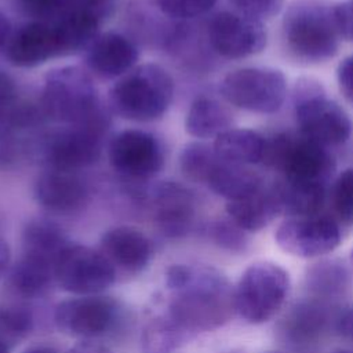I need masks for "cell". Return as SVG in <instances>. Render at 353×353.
I'll return each instance as SVG.
<instances>
[{"label":"cell","mask_w":353,"mask_h":353,"mask_svg":"<svg viewBox=\"0 0 353 353\" xmlns=\"http://www.w3.org/2000/svg\"><path fill=\"white\" fill-rule=\"evenodd\" d=\"M193 336L175 323L167 313L153 319L143 330L142 349L145 353H172Z\"/></svg>","instance_id":"obj_29"},{"label":"cell","mask_w":353,"mask_h":353,"mask_svg":"<svg viewBox=\"0 0 353 353\" xmlns=\"http://www.w3.org/2000/svg\"><path fill=\"white\" fill-rule=\"evenodd\" d=\"M108 159L114 171L131 179H150L164 165V153L159 139L143 130H123L108 148Z\"/></svg>","instance_id":"obj_13"},{"label":"cell","mask_w":353,"mask_h":353,"mask_svg":"<svg viewBox=\"0 0 353 353\" xmlns=\"http://www.w3.org/2000/svg\"><path fill=\"white\" fill-rule=\"evenodd\" d=\"M85 65L91 72L103 79H114L128 73L137 59L135 44L124 34L105 32L98 34L84 52Z\"/></svg>","instance_id":"obj_20"},{"label":"cell","mask_w":353,"mask_h":353,"mask_svg":"<svg viewBox=\"0 0 353 353\" xmlns=\"http://www.w3.org/2000/svg\"><path fill=\"white\" fill-rule=\"evenodd\" d=\"M4 51L10 63L18 68H34L65 57L55 23L41 19H30L12 30Z\"/></svg>","instance_id":"obj_15"},{"label":"cell","mask_w":353,"mask_h":353,"mask_svg":"<svg viewBox=\"0 0 353 353\" xmlns=\"http://www.w3.org/2000/svg\"><path fill=\"white\" fill-rule=\"evenodd\" d=\"M299 134L321 146L345 143L352 134L349 114L325 95L323 85L310 77L299 79L292 94Z\"/></svg>","instance_id":"obj_5"},{"label":"cell","mask_w":353,"mask_h":353,"mask_svg":"<svg viewBox=\"0 0 353 353\" xmlns=\"http://www.w3.org/2000/svg\"><path fill=\"white\" fill-rule=\"evenodd\" d=\"M17 3L32 19L41 21H51L72 6V0H17Z\"/></svg>","instance_id":"obj_35"},{"label":"cell","mask_w":353,"mask_h":353,"mask_svg":"<svg viewBox=\"0 0 353 353\" xmlns=\"http://www.w3.org/2000/svg\"><path fill=\"white\" fill-rule=\"evenodd\" d=\"M116 269L98 250L70 243L55 263L57 284L72 294L95 295L116 280Z\"/></svg>","instance_id":"obj_10"},{"label":"cell","mask_w":353,"mask_h":353,"mask_svg":"<svg viewBox=\"0 0 353 353\" xmlns=\"http://www.w3.org/2000/svg\"><path fill=\"white\" fill-rule=\"evenodd\" d=\"M350 284L346 266L336 259H327L312 265L306 272L307 290L321 301L341 296Z\"/></svg>","instance_id":"obj_28"},{"label":"cell","mask_w":353,"mask_h":353,"mask_svg":"<svg viewBox=\"0 0 353 353\" xmlns=\"http://www.w3.org/2000/svg\"><path fill=\"white\" fill-rule=\"evenodd\" d=\"M33 328V314L29 307L15 303L0 305V341L10 349L25 339Z\"/></svg>","instance_id":"obj_31"},{"label":"cell","mask_w":353,"mask_h":353,"mask_svg":"<svg viewBox=\"0 0 353 353\" xmlns=\"http://www.w3.org/2000/svg\"><path fill=\"white\" fill-rule=\"evenodd\" d=\"M207 36L212 50L228 59L254 55L266 44V32L261 21L232 11L215 14L208 22Z\"/></svg>","instance_id":"obj_14"},{"label":"cell","mask_w":353,"mask_h":353,"mask_svg":"<svg viewBox=\"0 0 353 353\" xmlns=\"http://www.w3.org/2000/svg\"><path fill=\"white\" fill-rule=\"evenodd\" d=\"M10 258H11L10 247H8L7 241H4V240L0 237V279L4 276V273H6L7 269H8Z\"/></svg>","instance_id":"obj_44"},{"label":"cell","mask_w":353,"mask_h":353,"mask_svg":"<svg viewBox=\"0 0 353 353\" xmlns=\"http://www.w3.org/2000/svg\"><path fill=\"white\" fill-rule=\"evenodd\" d=\"M25 353H58V352L48 346H36V347L28 349Z\"/></svg>","instance_id":"obj_45"},{"label":"cell","mask_w":353,"mask_h":353,"mask_svg":"<svg viewBox=\"0 0 353 353\" xmlns=\"http://www.w3.org/2000/svg\"><path fill=\"white\" fill-rule=\"evenodd\" d=\"M239 14L254 19H268L279 14L284 0H229Z\"/></svg>","instance_id":"obj_36"},{"label":"cell","mask_w":353,"mask_h":353,"mask_svg":"<svg viewBox=\"0 0 353 353\" xmlns=\"http://www.w3.org/2000/svg\"><path fill=\"white\" fill-rule=\"evenodd\" d=\"M165 283L171 291L167 314L192 336L223 325L236 312L234 290L215 268L172 265Z\"/></svg>","instance_id":"obj_1"},{"label":"cell","mask_w":353,"mask_h":353,"mask_svg":"<svg viewBox=\"0 0 353 353\" xmlns=\"http://www.w3.org/2000/svg\"><path fill=\"white\" fill-rule=\"evenodd\" d=\"M338 85L343 97L353 103V55L346 57L336 70Z\"/></svg>","instance_id":"obj_39"},{"label":"cell","mask_w":353,"mask_h":353,"mask_svg":"<svg viewBox=\"0 0 353 353\" xmlns=\"http://www.w3.org/2000/svg\"><path fill=\"white\" fill-rule=\"evenodd\" d=\"M216 0H157V6L165 15L176 19H190L208 12Z\"/></svg>","instance_id":"obj_34"},{"label":"cell","mask_w":353,"mask_h":353,"mask_svg":"<svg viewBox=\"0 0 353 353\" xmlns=\"http://www.w3.org/2000/svg\"><path fill=\"white\" fill-rule=\"evenodd\" d=\"M149 201L153 219L163 234L183 237L192 230L197 203L190 189L174 181H163L152 188Z\"/></svg>","instance_id":"obj_17"},{"label":"cell","mask_w":353,"mask_h":353,"mask_svg":"<svg viewBox=\"0 0 353 353\" xmlns=\"http://www.w3.org/2000/svg\"><path fill=\"white\" fill-rule=\"evenodd\" d=\"M36 201L54 214H73L88 201L90 190L85 181L72 171L47 168L34 182Z\"/></svg>","instance_id":"obj_18"},{"label":"cell","mask_w":353,"mask_h":353,"mask_svg":"<svg viewBox=\"0 0 353 353\" xmlns=\"http://www.w3.org/2000/svg\"><path fill=\"white\" fill-rule=\"evenodd\" d=\"M352 262H353V251H352Z\"/></svg>","instance_id":"obj_49"},{"label":"cell","mask_w":353,"mask_h":353,"mask_svg":"<svg viewBox=\"0 0 353 353\" xmlns=\"http://www.w3.org/2000/svg\"><path fill=\"white\" fill-rule=\"evenodd\" d=\"M334 353H353V350H349V349H341V350H336Z\"/></svg>","instance_id":"obj_47"},{"label":"cell","mask_w":353,"mask_h":353,"mask_svg":"<svg viewBox=\"0 0 353 353\" xmlns=\"http://www.w3.org/2000/svg\"><path fill=\"white\" fill-rule=\"evenodd\" d=\"M265 353H281V352H265Z\"/></svg>","instance_id":"obj_48"},{"label":"cell","mask_w":353,"mask_h":353,"mask_svg":"<svg viewBox=\"0 0 353 353\" xmlns=\"http://www.w3.org/2000/svg\"><path fill=\"white\" fill-rule=\"evenodd\" d=\"M335 314L327 301L317 298L295 303L279 323V335L291 349L309 353L324 338L328 328L334 327Z\"/></svg>","instance_id":"obj_16"},{"label":"cell","mask_w":353,"mask_h":353,"mask_svg":"<svg viewBox=\"0 0 353 353\" xmlns=\"http://www.w3.org/2000/svg\"><path fill=\"white\" fill-rule=\"evenodd\" d=\"M341 237L338 222L321 214L290 216L274 233V240L284 252L301 258H316L334 251Z\"/></svg>","instance_id":"obj_12"},{"label":"cell","mask_w":353,"mask_h":353,"mask_svg":"<svg viewBox=\"0 0 353 353\" xmlns=\"http://www.w3.org/2000/svg\"><path fill=\"white\" fill-rule=\"evenodd\" d=\"M332 6L325 0H294L283 19V37L290 52L305 62L332 58L339 47Z\"/></svg>","instance_id":"obj_2"},{"label":"cell","mask_w":353,"mask_h":353,"mask_svg":"<svg viewBox=\"0 0 353 353\" xmlns=\"http://www.w3.org/2000/svg\"><path fill=\"white\" fill-rule=\"evenodd\" d=\"M219 92L236 108L255 113L277 112L287 94L284 74L273 68H241L228 73Z\"/></svg>","instance_id":"obj_9"},{"label":"cell","mask_w":353,"mask_h":353,"mask_svg":"<svg viewBox=\"0 0 353 353\" xmlns=\"http://www.w3.org/2000/svg\"><path fill=\"white\" fill-rule=\"evenodd\" d=\"M63 229L48 218L28 221L22 232V252L57 263L61 252L70 244Z\"/></svg>","instance_id":"obj_25"},{"label":"cell","mask_w":353,"mask_h":353,"mask_svg":"<svg viewBox=\"0 0 353 353\" xmlns=\"http://www.w3.org/2000/svg\"><path fill=\"white\" fill-rule=\"evenodd\" d=\"M68 353H112L105 345L94 341H83L74 345Z\"/></svg>","instance_id":"obj_42"},{"label":"cell","mask_w":353,"mask_h":353,"mask_svg":"<svg viewBox=\"0 0 353 353\" xmlns=\"http://www.w3.org/2000/svg\"><path fill=\"white\" fill-rule=\"evenodd\" d=\"M281 211L290 216H305L320 214L325 199L327 186L281 181L276 183Z\"/></svg>","instance_id":"obj_27"},{"label":"cell","mask_w":353,"mask_h":353,"mask_svg":"<svg viewBox=\"0 0 353 353\" xmlns=\"http://www.w3.org/2000/svg\"><path fill=\"white\" fill-rule=\"evenodd\" d=\"M232 114L225 105L210 97L196 98L186 114V131L199 139L216 138L232 128Z\"/></svg>","instance_id":"obj_26"},{"label":"cell","mask_w":353,"mask_h":353,"mask_svg":"<svg viewBox=\"0 0 353 353\" xmlns=\"http://www.w3.org/2000/svg\"><path fill=\"white\" fill-rule=\"evenodd\" d=\"M332 14L339 39L353 41V0L334 4Z\"/></svg>","instance_id":"obj_37"},{"label":"cell","mask_w":353,"mask_h":353,"mask_svg":"<svg viewBox=\"0 0 353 353\" xmlns=\"http://www.w3.org/2000/svg\"><path fill=\"white\" fill-rule=\"evenodd\" d=\"M99 251L116 269L139 273L152 261L154 248L150 239L131 226H116L106 230L99 243Z\"/></svg>","instance_id":"obj_19"},{"label":"cell","mask_w":353,"mask_h":353,"mask_svg":"<svg viewBox=\"0 0 353 353\" xmlns=\"http://www.w3.org/2000/svg\"><path fill=\"white\" fill-rule=\"evenodd\" d=\"M12 33V26L10 19L0 11V50L6 47L10 36Z\"/></svg>","instance_id":"obj_43"},{"label":"cell","mask_w":353,"mask_h":353,"mask_svg":"<svg viewBox=\"0 0 353 353\" xmlns=\"http://www.w3.org/2000/svg\"><path fill=\"white\" fill-rule=\"evenodd\" d=\"M207 233L218 247L229 252H244L250 244L247 232L229 216L212 221L208 225Z\"/></svg>","instance_id":"obj_32"},{"label":"cell","mask_w":353,"mask_h":353,"mask_svg":"<svg viewBox=\"0 0 353 353\" xmlns=\"http://www.w3.org/2000/svg\"><path fill=\"white\" fill-rule=\"evenodd\" d=\"M331 204L342 222L353 225V168L345 170L334 181Z\"/></svg>","instance_id":"obj_33"},{"label":"cell","mask_w":353,"mask_h":353,"mask_svg":"<svg viewBox=\"0 0 353 353\" xmlns=\"http://www.w3.org/2000/svg\"><path fill=\"white\" fill-rule=\"evenodd\" d=\"M207 186L228 201L247 197L263 186L261 176L247 168V165L218 160L210 172Z\"/></svg>","instance_id":"obj_22"},{"label":"cell","mask_w":353,"mask_h":353,"mask_svg":"<svg viewBox=\"0 0 353 353\" xmlns=\"http://www.w3.org/2000/svg\"><path fill=\"white\" fill-rule=\"evenodd\" d=\"M114 7H116V0H72V6H70V8H80V10L88 11L97 15L102 21L112 14Z\"/></svg>","instance_id":"obj_40"},{"label":"cell","mask_w":353,"mask_h":353,"mask_svg":"<svg viewBox=\"0 0 353 353\" xmlns=\"http://www.w3.org/2000/svg\"><path fill=\"white\" fill-rule=\"evenodd\" d=\"M55 281V263L29 254H21L10 272L11 287L22 296L46 295Z\"/></svg>","instance_id":"obj_23"},{"label":"cell","mask_w":353,"mask_h":353,"mask_svg":"<svg viewBox=\"0 0 353 353\" xmlns=\"http://www.w3.org/2000/svg\"><path fill=\"white\" fill-rule=\"evenodd\" d=\"M262 163L283 174L284 181L327 188L336 167L328 148L290 132L266 139Z\"/></svg>","instance_id":"obj_6"},{"label":"cell","mask_w":353,"mask_h":353,"mask_svg":"<svg viewBox=\"0 0 353 353\" xmlns=\"http://www.w3.org/2000/svg\"><path fill=\"white\" fill-rule=\"evenodd\" d=\"M174 83L156 63H143L125 73L109 91L112 110L131 121H152L171 105Z\"/></svg>","instance_id":"obj_3"},{"label":"cell","mask_w":353,"mask_h":353,"mask_svg":"<svg viewBox=\"0 0 353 353\" xmlns=\"http://www.w3.org/2000/svg\"><path fill=\"white\" fill-rule=\"evenodd\" d=\"M110 127L106 109L91 120L63 125L40 141L39 153L47 168L77 172L98 161Z\"/></svg>","instance_id":"obj_7"},{"label":"cell","mask_w":353,"mask_h":353,"mask_svg":"<svg viewBox=\"0 0 353 353\" xmlns=\"http://www.w3.org/2000/svg\"><path fill=\"white\" fill-rule=\"evenodd\" d=\"M120 319L119 303L110 296L83 295L57 305L54 321L66 335L91 341L109 334Z\"/></svg>","instance_id":"obj_11"},{"label":"cell","mask_w":353,"mask_h":353,"mask_svg":"<svg viewBox=\"0 0 353 353\" xmlns=\"http://www.w3.org/2000/svg\"><path fill=\"white\" fill-rule=\"evenodd\" d=\"M10 347L3 342V341H0V353H10Z\"/></svg>","instance_id":"obj_46"},{"label":"cell","mask_w":353,"mask_h":353,"mask_svg":"<svg viewBox=\"0 0 353 353\" xmlns=\"http://www.w3.org/2000/svg\"><path fill=\"white\" fill-rule=\"evenodd\" d=\"M218 160L219 157L214 152L212 145L210 146L204 142H189L179 153V168L190 181L205 183Z\"/></svg>","instance_id":"obj_30"},{"label":"cell","mask_w":353,"mask_h":353,"mask_svg":"<svg viewBox=\"0 0 353 353\" xmlns=\"http://www.w3.org/2000/svg\"><path fill=\"white\" fill-rule=\"evenodd\" d=\"M266 138L252 130L229 128L214 139L212 148L221 160L250 165L262 163Z\"/></svg>","instance_id":"obj_24"},{"label":"cell","mask_w":353,"mask_h":353,"mask_svg":"<svg viewBox=\"0 0 353 353\" xmlns=\"http://www.w3.org/2000/svg\"><path fill=\"white\" fill-rule=\"evenodd\" d=\"M290 290L288 273L273 262H255L234 288L236 312L251 324L270 320L284 305Z\"/></svg>","instance_id":"obj_8"},{"label":"cell","mask_w":353,"mask_h":353,"mask_svg":"<svg viewBox=\"0 0 353 353\" xmlns=\"http://www.w3.org/2000/svg\"><path fill=\"white\" fill-rule=\"evenodd\" d=\"M17 101V87L14 80L0 70V120L8 113Z\"/></svg>","instance_id":"obj_38"},{"label":"cell","mask_w":353,"mask_h":353,"mask_svg":"<svg viewBox=\"0 0 353 353\" xmlns=\"http://www.w3.org/2000/svg\"><path fill=\"white\" fill-rule=\"evenodd\" d=\"M39 103L46 119L62 125L85 123L105 109L90 74L79 66L48 72Z\"/></svg>","instance_id":"obj_4"},{"label":"cell","mask_w":353,"mask_h":353,"mask_svg":"<svg viewBox=\"0 0 353 353\" xmlns=\"http://www.w3.org/2000/svg\"><path fill=\"white\" fill-rule=\"evenodd\" d=\"M334 330L343 339L353 342V305L343 307L335 314Z\"/></svg>","instance_id":"obj_41"},{"label":"cell","mask_w":353,"mask_h":353,"mask_svg":"<svg viewBox=\"0 0 353 353\" xmlns=\"http://www.w3.org/2000/svg\"><path fill=\"white\" fill-rule=\"evenodd\" d=\"M228 216L245 232H256L266 228L279 214H281V204L273 186H262L255 193L228 201Z\"/></svg>","instance_id":"obj_21"}]
</instances>
